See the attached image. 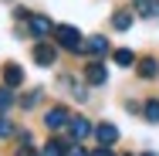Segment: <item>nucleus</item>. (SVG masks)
Returning <instances> with one entry per match:
<instances>
[{"label":"nucleus","mask_w":159,"mask_h":156,"mask_svg":"<svg viewBox=\"0 0 159 156\" xmlns=\"http://www.w3.org/2000/svg\"><path fill=\"white\" fill-rule=\"evenodd\" d=\"M81 51H88V54H108V37H102V34H95V37H88Z\"/></svg>","instance_id":"nucleus-10"},{"label":"nucleus","mask_w":159,"mask_h":156,"mask_svg":"<svg viewBox=\"0 0 159 156\" xmlns=\"http://www.w3.org/2000/svg\"><path fill=\"white\" fill-rule=\"evenodd\" d=\"M7 105H10V92H7V88H0V112H3Z\"/></svg>","instance_id":"nucleus-19"},{"label":"nucleus","mask_w":159,"mask_h":156,"mask_svg":"<svg viewBox=\"0 0 159 156\" xmlns=\"http://www.w3.org/2000/svg\"><path fill=\"white\" fill-rule=\"evenodd\" d=\"M68 122H71V116H68V109H64V105H54V109L44 116V125H48V129H64Z\"/></svg>","instance_id":"nucleus-5"},{"label":"nucleus","mask_w":159,"mask_h":156,"mask_svg":"<svg viewBox=\"0 0 159 156\" xmlns=\"http://www.w3.org/2000/svg\"><path fill=\"white\" fill-rule=\"evenodd\" d=\"M27 34L37 37V41H44L48 34H54V24H51L48 17H41V14H31V17H27Z\"/></svg>","instance_id":"nucleus-2"},{"label":"nucleus","mask_w":159,"mask_h":156,"mask_svg":"<svg viewBox=\"0 0 159 156\" xmlns=\"http://www.w3.org/2000/svg\"><path fill=\"white\" fill-rule=\"evenodd\" d=\"M142 112H146V122H159V98H149L142 105Z\"/></svg>","instance_id":"nucleus-14"},{"label":"nucleus","mask_w":159,"mask_h":156,"mask_svg":"<svg viewBox=\"0 0 159 156\" xmlns=\"http://www.w3.org/2000/svg\"><path fill=\"white\" fill-rule=\"evenodd\" d=\"M51 37H54V41H58L61 48H68V51H75V54H78V51L85 48V41H81V34L75 31L71 24H58V27H54V34H51Z\"/></svg>","instance_id":"nucleus-1"},{"label":"nucleus","mask_w":159,"mask_h":156,"mask_svg":"<svg viewBox=\"0 0 159 156\" xmlns=\"http://www.w3.org/2000/svg\"><path fill=\"white\" fill-rule=\"evenodd\" d=\"M95 136H98V143H102V146H112V143H119V129H115L112 122L95 125Z\"/></svg>","instance_id":"nucleus-6"},{"label":"nucleus","mask_w":159,"mask_h":156,"mask_svg":"<svg viewBox=\"0 0 159 156\" xmlns=\"http://www.w3.org/2000/svg\"><path fill=\"white\" fill-rule=\"evenodd\" d=\"M132 21H135L132 7H122V10H115V14H112V27H115V31H129V27H132Z\"/></svg>","instance_id":"nucleus-7"},{"label":"nucleus","mask_w":159,"mask_h":156,"mask_svg":"<svg viewBox=\"0 0 159 156\" xmlns=\"http://www.w3.org/2000/svg\"><path fill=\"white\" fill-rule=\"evenodd\" d=\"M31 58L41 64V68H48V64L58 61V48H54V44H48V41H37V44H34V51H31Z\"/></svg>","instance_id":"nucleus-3"},{"label":"nucleus","mask_w":159,"mask_h":156,"mask_svg":"<svg viewBox=\"0 0 159 156\" xmlns=\"http://www.w3.org/2000/svg\"><path fill=\"white\" fill-rule=\"evenodd\" d=\"M85 82H88V85H105V82H108L105 64H102V61H88V64H85Z\"/></svg>","instance_id":"nucleus-4"},{"label":"nucleus","mask_w":159,"mask_h":156,"mask_svg":"<svg viewBox=\"0 0 159 156\" xmlns=\"http://www.w3.org/2000/svg\"><path fill=\"white\" fill-rule=\"evenodd\" d=\"M41 156H68V139H51Z\"/></svg>","instance_id":"nucleus-12"},{"label":"nucleus","mask_w":159,"mask_h":156,"mask_svg":"<svg viewBox=\"0 0 159 156\" xmlns=\"http://www.w3.org/2000/svg\"><path fill=\"white\" fill-rule=\"evenodd\" d=\"M17 156H37V153H34L31 143H24V146H17Z\"/></svg>","instance_id":"nucleus-18"},{"label":"nucleus","mask_w":159,"mask_h":156,"mask_svg":"<svg viewBox=\"0 0 159 156\" xmlns=\"http://www.w3.org/2000/svg\"><path fill=\"white\" fill-rule=\"evenodd\" d=\"M92 156H112V146H98V149H95Z\"/></svg>","instance_id":"nucleus-20"},{"label":"nucleus","mask_w":159,"mask_h":156,"mask_svg":"<svg viewBox=\"0 0 159 156\" xmlns=\"http://www.w3.org/2000/svg\"><path fill=\"white\" fill-rule=\"evenodd\" d=\"M132 7H135L139 17H152V14H159V3H156V0H132Z\"/></svg>","instance_id":"nucleus-11"},{"label":"nucleus","mask_w":159,"mask_h":156,"mask_svg":"<svg viewBox=\"0 0 159 156\" xmlns=\"http://www.w3.org/2000/svg\"><path fill=\"white\" fill-rule=\"evenodd\" d=\"M112 58L122 64V68H132V61H135V54H132L129 48H119V51H112Z\"/></svg>","instance_id":"nucleus-15"},{"label":"nucleus","mask_w":159,"mask_h":156,"mask_svg":"<svg viewBox=\"0 0 159 156\" xmlns=\"http://www.w3.org/2000/svg\"><path fill=\"white\" fill-rule=\"evenodd\" d=\"M139 75H142V78H156V75H159V64L152 61V58H142V61H139Z\"/></svg>","instance_id":"nucleus-13"},{"label":"nucleus","mask_w":159,"mask_h":156,"mask_svg":"<svg viewBox=\"0 0 159 156\" xmlns=\"http://www.w3.org/2000/svg\"><path fill=\"white\" fill-rule=\"evenodd\" d=\"M68 132H71V139H78V143H81L85 136H92V122L78 116V119H71V122H68Z\"/></svg>","instance_id":"nucleus-8"},{"label":"nucleus","mask_w":159,"mask_h":156,"mask_svg":"<svg viewBox=\"0 0 159 156\" xmlns=\"http://www.w3.org/2000/svg\"><path fill=\"white\" fill-rule=\"evenodd\" d=\"M142 156H159V153H142Z\"/></svg>","instance_id":"nucleus-22"},{"label":"nucleus","mask_w":159,"mask_h":156,"mask_svg":"<svg viewBox=\"0 0 159 156\" xmlns=\"http://www.w3.org/2000/svg\"><path fill=\"white\" fill-rule=\"evenodd\" d=\"M3 85L7 88H20L24 85V71L17 64H3Z\"/></svg>","instance_id":"nucleus-9"},{"label":"nucleus","mask_w":159,"mask_h":156,"mask_svg":"<svg viewBox=\"0 0 159 156\" xmlns=\"http://www.w3.org/2000/svg\"><path fill=\"white\" fill-rule=\"evenodd\" d=\"M7 136H14V122L7 116H0V139H7Z\"/></svg>","instance_id":"nucleus-17"},{"label":"nucleus","mask_w":159,"mask_h":156,"mask_svg":"<svg viewBox=\"0 0 159 156\" xmlns=\"http://www.w3.org/2000/svg\"><path fill=\"white\" fill-rule=\"evenodd\" d=\"M68 156H88V153H85V149L78 146V149H71V153H68Z\"/></svg>","instance_id":"nucleus-21"},{"label":"nucleus","mask_w":159,"mask_h":156,"mask_svg":"<svg viewBox=\"0 0 159 156\" xmlns=\"http://www.w3.org/2000/svg\"><path fill=\"white\" fill-rule=\"evenodd\" d=\"M37 102H41V88H34V92H27V95H20V105H24V109H34V105H37Z\"/></svg>","instance_id":"nucleus-16"}]
</instances>
